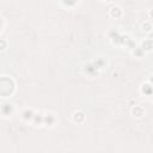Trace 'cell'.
Wrapping results in <instances>:
<instances>
[{"label":"cell","mask_w":153,"mask_h":153,"mask_svg":"<svg viewBox=\"0 0 153 153\" xmlns=\"http://www.w3.org/2000/svg\"><path fill=\"white\" fill-rule=\"evenodd\" d=\"M14 91H16L14 80L8 75H1L0 76V97L8 98L14 93Z\"/></svg>","instance_id":"6da1fadb"},{"label":"cell","mask_w":153,"mask_h":153,"mask_svg":"<svg viewBox=\"0 0 153 153\" xmlns=\"http://www.w3.org/2000/svg\"><path fill=\"white\" fill-rule=\"evenodd\" d=\"M109 38L111 41L112 44L115 45H118V47H124L127 39L129 38V36L127 35H123V33H120L117 30H111L109 32Z\"/></svg>","instance_id":"7a4b0ae2"},{"label":"cell","mask_w":153,"mask_h":153,"mask_svg":"<svg viewBox=\"0 0 153 153\" xmlns=\"http://www.w3.org/2000/svg\"><path fill=\"white\" fill-rule=\"evenodd\" d=\"M99 72H100V71L93 65L92 61L84 63L82 67H81V73H82L84 75L88 76V78H94V76H97V75L99 74Z\"/></svg>","instance_id":"3957f363"},{"label":"cell","mask_w":153,"mask_h":153,"mask_svg":"<svg viewBox=\"0 0 153 153\" xmlns=\"http://www.w3.org/2000/svg\"><path fill=\"white\" fill-rule=\"evenodd\" d=\"M14 114V105L10 102H4L0 104V115L4 117H10Z\"/></svg>","instance_id":"277c9868"},{"label":"cell","mask_w":153,"mask_h":153,"mask_svg":"<svg viewBox=\"0 0 153 153\" xmlns=\"http://www.w3.org/2000/svg\"><path fill=\"white\" fill-rule=\"evenodd\" d=\"M56 123V117L54 114H47V115H43V124L48 128H51L54 127Z\"/></svg>","instance_id":"5b68a950"},{"label":"cell","mask_w":153,"mask_h":153,"mask_svg":"<svg viewBox=\"0 0 153 153\" xmlns=\"http://www.w3.org/2000/svg\"><path fill=\"white\" fill-rule=\"evenodd\" d=\"M92 62H93V65H94L99 71L104 69V68L108 66V60H106V57H104V56H98V57H96Z\"/></svg>","instance_id":"8992f818"},{"label":"cell","mask_w":153,"mask_h":153,"mask_svg":"<svg viewBox=\"0 0 153 153\" xmlns=\"http://www.w3.org/2000/svg\"><path fill=\"white\" fill-rule=\"evenodd\" d=\"M140 47L143 49V51L146 54L147 53H151L152 51V48H153V41H152V38H145L142 41V43H141Z\"/></svg>","instance_id":"52a82bcc"},{"label":"cell","mask_w":153,"mask_h":153,"mask_svg":"<svg viewBox=\"0 0 153 153\" xmlns=\"http://www.w3.org/2000/svg\"><path fill=\"white\" fill-rule=\"evenodd\" d=\"M109 16H110L111 18H115V19L121 18V17H122V10H121V7H118V6H112V7L109 10Z\"/></svg>","instance_id":"ba28073f"},{"label":"cell","mask_w":153,"mask_h":153,"mask_svg":"<svg viewBox=\"0 0 153 153\" xmlns=\"http://www.w3.org/2000/svg\"><path fill=\"white\" fill-rule=\"evenodd\" d=\"M131 55L135 57V59H142L146 56V53L143 51V49L140 47V45H136L133 50H131Z\"/></svg>","instance_id":"9c48e42d"},{"label":"cell","mask_w":153,"mask_h":153,"mask_svg":"<svg viewBox=\"0 0 153 153\" xmlns=\"http://www.w3.org/2000/svg\"><path fill=\"white\" fill-rule=\"evenodd\" d=\"M72 120L75 123H82L85 121V114L82 111H75L72 115Z\"/></svg>","instance_id":"30bf717a"},{"label":"cell","mask_w":153,"mask_h":153,"mask_svg":"<svg viewBox=\"0 0 153 153\" xmlns=\"http://www.w3.org/2000/svg\"><path fill=\"white\" fill-rule=\"evenodd\" d=\"M131 114H133V116H134V117L140 118V117H142V116H143L145 110H143V108H142V106H140V105H134V108L131 109Z\"/></svg>","instance_id":"8fae6325"},{"label":"cell","mask_w":153,"mask_h":153,"mask_svg":"<svg viewBox=\"0 0 153 153\" xmlns=\"http://www.w3.org/2000/svg\"><path fill=\"white\" fill-rule=\"evenodd\" d=\"M33 115H35V112H33L32 109H25V110L22 112V118H23L24 121H26V122H31Z\"/></svg>","instance_id":"7c38bea8"},{"label":"cell","mask_w":153,"mask_h":153,"mask_svg":"<svg viewBox=\"0 0 153 153\" xmlns=\"http://www.w3.org/2000/svg\"><path fill=\"white\" fill-rule=\"evenodd\" d=\"M141 93L146 97H149L152 94V86H151V82H146L141 86Z\"/></svg>","instance_id":"4fadbf2b"},{"label":"cell","mask_w":153,"mask_h":153,"mask_svg":"<svg viewBox=\"0 0 153 153\" xmlns=\"http://www.w3.org/2000/svg\"><path fill=\"white\" fill-rule=\"evenodd\" d=\"M31 123H32L33 126H36V127L42 126V124H43V115H41V114H35L33 117H32V120H31Z\"/></svg>","instance_id":"5bb4252c"},{"label":"cell","mask_w":153,"mask_h":153,"mask_svg":"<svg viewBox=\"0 0 153 153\" xmlns=\"http://www.w3.org/2000/svg\"><path fill=\"white\" fill-rule=\"evenodd\" d=\"M78 2H79V0H61L62 6H63V7H67V8H72V7H74Z\"/></svg>","instance_id":"9a60e30c"},{"label":"cell","mask_w":153,"mask_h":153,"mask_svg":"<svg viewBox=\"0 0 153 153\" xmlns=\"http://www.w3.org/2000/svg\"><path fill=\"white\" fill-rule=\"evenodd\" d=\"M136 45H137V43H136V41H135V39H133L131 37H129V38L127 39V42H126V44H124V47H126L127 49H129L130 51H131V50H133V49H134V48H135Z\"/></svg>","instance_id":"2e32d148"},{"label":"cell","mask_w":153,"mask_h":153,"mask_svg":"<svg viewBox=\"0 0 153 153\" xmlns=\"http://www.w3.org/2000/svg\"><path fill=\"white\" fill-rule=\"evenodd\" d=\"M142 30H143L145 32L149 33V32L152 31V24H151V22H143V24H142Z\"/></svg>","instance_id":"e0dca14e"},{"label":"cell","mask_w":153,"mask_h":153,"mask_svg":"<svg viewBox=\"0 0 153 153\" xmlns=\"http://www.w3.org/2000/svg\"><path fill=\"white\" fill-rule=\"evenodd\" d=\"M7 49V41L5 38H0V51H5Z\"/></svg>","instance_id":"ac0fdd59"},{"label":"cell","mask_w":153,"mask_h":153,"mask_svg":"<svg viewBox=\"0 0 153 153\" xmlns=\"http://www.w3.org/2000/svg\"><path fill=\"white\" fill-rule=\"evenodd\" d=\"M2 27H4V22L0 19V32L2 31Z\"/></svg>","instance_id":"d6986e66"},{"label":"cell","mask_w":153,"mask_h":153,"mask_svg":"<svg viewBox=\"0 0 153 153\" xmlns=\"http://www.w3.org/2000/svg\"><path fill=\"white\" fill-rule=\"evenodd\" d=\"M103 1H106V2H110V1H112V0H103Z\"/></svg>","instance_id":"ffe728a7"}]
</instances>
